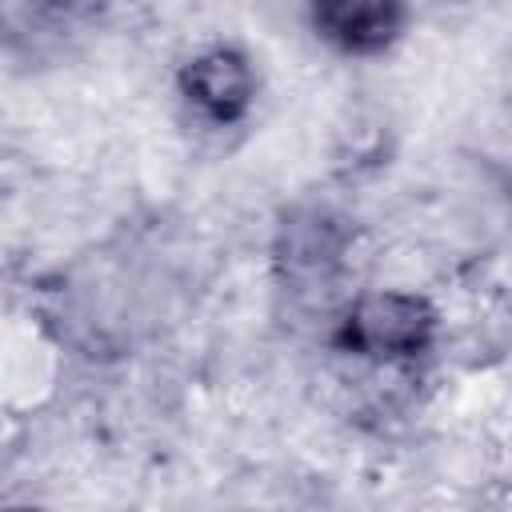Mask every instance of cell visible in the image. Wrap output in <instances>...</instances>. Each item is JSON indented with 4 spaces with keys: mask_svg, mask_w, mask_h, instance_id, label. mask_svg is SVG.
<instances>
[{
    "mask_svg": "<svg viewBox=\"0 0 512 512\" xmlns=\"http://www.w3.org/2000/svg\"><path fill=\"white\" fill-rule=\"evenodd\" d=\"M436 312L416 292H368L344 316V340L360 356L408 360L432 344Z\"/></svg>",
    "mask_w": 512,
    "mask_h": 512,
    "instance_id": "1",
    "label": "cell"
},
{
    "mask_svg": "<svg viewBox=\"0 0 512 512\" xmlns=\"http://www.w3.org/2000/svg\"><path fill=\"white\" fill-rule=\"evenodd\" d=\"M180 88L184 96L216 124H228V120H240L256 96V80H252V68L248 60L236 52V48H204L200 56H192L180 72Z\"/></svg>",
    "mask_w": 512,
    "mask_h": 512,
    "instance_id": "2",
    "label": "cell"
},
{
    "mask_svg": "<svg viewBox=\"0 0 512 512\" xmlns=\"http://www.w3.org/2000/svg\"><path fill=\"white\" fill-rule=\"evenodd\" d=\"M404 20H408V12L400 4H384V0H336V4L312 8L316 32L352 56L384 52L404 32Z\"/></svg>",
    "mask_w": 512,
    "mask_h": 512,
    "instance_id": "3",
    "label": "cell"
},
{
    "mask_svg": "<svg viewBox=\"0 0 512 512\" xmlns=\"http://www.w3.org/2000/svg\"><path fill=\"white\" fill-rule=\"evenodd\" d=\"M276 256L288 268V280H296V284L328 280L344 256V232L324 212H300L280 228Z\"/></svg>",
    "mask_w": 512,
    "mask_h": 512,
    "instance_id": "4",
    "label": "cell"
}]
</instances>
